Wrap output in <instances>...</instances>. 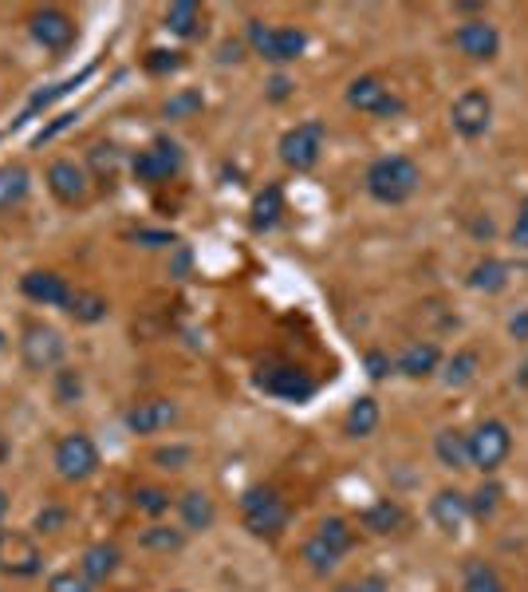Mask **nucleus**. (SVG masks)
<instances>
[{
    "instance_id": "1",
    "label": "nucleus",
    "mask_w": 528,
    "mask_h": 592,
    "mask_svg": "<svg viewBox=\"0 0 528 592\" xmlns=\"http://www.w3.org/2000/svg\"><path fill=\"white\" fill-rule=\"evenodd\" d=\"M363 186H367V194H371L379 206H402V202H411V197L418 194L422 167L411 155H382L367 167Z\"/></svg>"
},
{
    "instance_id": "2",
    "label": "nucleus",
    "mask_w": 528,
    "mask_h": 592,
    "mask_svg": "<svg viewBox=\"0 0 528 592\" xmlns=\"http://www.w3.org/2000/svg\"><path fill=\"white\" fill-rule=\"evenodd\" d=\"M288 502L273 486H249L241 493V522L253 537H264V542H276L284 530H288Z\"/></svg>"
},
{
    "instance_id": "3",
    "label": "nucleus",
    "mask_w": 528,
    "mask_h": 592,
    "mask_svg": "<svg viewBox=\"0 0 528 592\" xmlns=\"http://www.w3.org/2000/svg\"><path fill=\"white\" fill-rule=\"evenodd\" d=\"M64 360H68V340L59 328L44 325V320H28L20 328V364L32 375L56 372V367H64Z\"/></svg>"
},
{
    "instance_id": "4",
    "label": "nucleus",
    "mask_w": 528,
    "mask_h": 592,
    "mask_svg": "<svg viewBox=\"0 0 528 592\" xmlns=\"http://www.w3.org/2000/svg\"><path fill=\"white\" fill-rule=\"evenodd\" d=\"M51 466H56L59 482L83 486L99 474L103 458H99V446L88 431H71V434H64L56 443V451H51Z\"/></svg>"
},
{
    "instance_id": "5",
    "label": "nucleus",
    "mask_w": 528,
    "mask_h": 592,
    "mask_svg": "<svg viewBox=\"0 0 528 592\" xmlns=\"http://www.w3.org/2000/svg\"><path fill=\"white\" fill-rule=\"evenodd\" d=\"M513 454V431L501 419H481L470 431V470H481L485 478L497 474Z\"/></svg>"
},
{
    "instance_id": "6",
    "label": "nucleus",
    "mask_w": 528,
    "mask_h": 592,
    "mask_svg": "<svg viewBox=\"0 0 528 592\" xmlns=\"http://www.w3.org/2000/svg\"><path fill=\"white\" fill-rule=\"evenodd\" d=\"M323 143H328V127H323L320 118H303L296 127H288L276 143V155L288 170L303 174V170H312L323 155Z\"/></svg>"
},
{
    "instance_id": "7",
    "label": "nucleus",
    "mask_w": 528,
    "mask_h": 592,
    "mask_svg": "<svg viewBox=\"0 0 528 592\" xmlns=\"http://www.w3.org/2000/svg\"><path fill=\"white\" fill-rule=\"evenodd\" d=\"M245 39L253 56L268 59V64H292L308 52V32L303 29H268L264 20H249Z\"/></svg>"
},
{
    "instance_id": "8",
    "label": "nucleus",
    "mask_w": 528,
    "mask_h": 592,
    "mask_svg": "<svg viewBox=\"0 0 528 592\" xmlns=\"http://www.w3.org/2000/svg\"><path fill=\"white\" fill-rule=\"evenodd\" d=\"M182 167H186V155H182L174 138H154L147 150H138L130 158V174L142 186H167V182H174L182 174Z\"/></svg>"
},
{
    "instance_id": "9",
    "label": "nucleus",
    "mask_w": 528,
    "mask_h": 592,
    "mask_svg": "<svg viewBox=\"0 0 528 592\" xmlns=\"http://www.w3.org/2000/svg\"><path fill=\"white\" fill-rule=\"evenodd\" d=\"M0 572L28 581L44 572V549L32 530H0Z\"/></svg>"
},
{
    "instance_id": "10",
    "label": "nucleus",
    "mask_w": 528,
    "mask_h": 592,
    "mask_svg": "<svg viewBox=\"0 0 528 592\" xmlns=\"http://www.w3.org/2000/svg\"><path fill=\"white\" fill-rule=\"evenodd\" d=\"M44 182H48L51 197H56L59 206L79 209L91 202V170L79 167L76 158H56L48 167V174H44Z\"/></svg>"
},
{
    "instance_id": "11",
    "label": "nucleus",
    "mask_w": 528,
    "mask_h": 592,
    "mask_svg": "<svg viewBox=\"0 0 528 592\" xmlns=\"http://www.w3.org/2000/svg\"><path fill=\"white\" fill-rule=\"evenodd\" d=\"M347 107L363 111V115L375 118H391L402 111V99L391 91V83L379 76H359L347 83Z\"/></svg>"
},
{
    "instance_id": "12",
    "label": "nucleus",
    "mask_w": 528,
    "mask_h": 592,
    "mask_svg": "<svg viewBox=\"0 0 528 592\" xmlns=\"http://www.w3.org/2000/svg\"><path fill=\"white\" fill-rule=\"evenodd\" d=\"M450 123L454 130H458L461 138H481V135H490L493 127V99L490 91H481V88H470V91H461L458 99H454V107H450Z\"/></svg>"
},
{
    "instance_id": "13",
    "label": "nucleus",
    "mask_w": 528,
    "mask_h": 592,
    "mask_svg": "<svg viewBox=\"0 0 528 592\" xmlns=\"http://www.w3.org/2000/svg\"><path fill=\"white\" fill-rule=\"evenodd\" d=\"M454 48H458L466 59H473V64H493V59L501 56L497 24H490L485 16L461 20L458 29H454Z\"/></svg>"
},
{
    "instance_id": "14",
    "label": "nucleus",
    "mask_w": 528,
    "mask_h": 592,
    "mask_svg": "<svg viewBox=\"0 0 528 592\" xmlns=\"http://www.w3.org/2000/svg\"><path fill=\"white\" fill-rule=\"evenodd\" d=\"M256 387H261L264 395L284 399V403H308L315 395V384L308 379V372H300V367H292V364L261 367V372H256Z\"/></svg>"
},
{
    "instance_id": "15",
    "label": "nucleus",
    "mask_w": 528,
    "mask_h": 592,
    "mask_svg": "<svg viewBox=\"0 0 528 592\" xmlns=\"http://www.w3.org/2000/svg\"><path fill=\"white\" fill-rule=\"evenodd\" d=\"M177 414H182V407H177L174 399H167V395H150V399H138V403L127 407L123 423H127L130 434H162L177 423Z\"/></svg>"
},
{
    "instance_id": "16",
    "label": "nucleus",
    "mask_w": 528,
    "mask_h": 592,
    "mask_svg": "<svg viewBox=\"0 0 528 592\" xmlns=\"http://www.w3.org/2000/svg\"><path fill=\"white\" fill-rule=\"evenodd\" d=\"M20 293L28 296L32 305H39V308H68V300H71V281L68 276H59L56 269H28V273L20 276Z\"/></svg>"
},
{
    "instance_id": "17",
    "label": "nucleus",
    "mask_w": 528,
    "mask_h": 592,
    "mask_svg": "<svg viewBox=\"0 0 528 592\" xmlns=\"http://www.w3.org/2000/svg\"><path fill=\"white\" fill-rule=\"evenodd\" d=\"M28 32L32 39H36L39 48L48 52H68L71 44H76V20L68 16L64 9H36L28 20Z\"/></svg>"
},
{
    "instance_id": "18",
    "label": "nucleus",
    "mask_w": 528,
    "mask_h": 592,
    "mask_svg": "<svg viewBox=\"0 0 528 592\" xmlns=\"http://www.w3.org/2000/svg\"><path fill=\"white\" fill-rule=\"evenodd\" d=\"M431 522L438 525L446 537H458V533L466 530V522H470V493L454 490V486L438 490L431 498Z\"/></svg>"
},
{
    "instance_id": "19",
    "label": "nucleus",
    "mask_w": 528,
    "mask_h": 592,
    "mask_svg": "<svg viewBox=\"0 0 528 592\" xmlns=\"http://www.w3.org/2000/svg\"><path fill=\"white\" fill-rule=\"evenodd\" d=\"M438 367H441V348L434 340H414L394 360V375H402V379H431V375H438Z\"/></svg>"
},
{
    "instance_id": "20",
    "label": "nucleus",
    "mask_w": 528,
    "mask_h": 592,
    "mask_svg": "<svg viewBox=\"0 0 528 592\" xmlns=\"http://www.w3.org/2000/svg\"><path fill=\"white\" fill-rule=\"evenodd\" d=\"M174 510H177V525H182L186 533H209L217 525V502L206 490L177 493Z\"/></svg>"
},
{
    "instance_id": "21",
    "label": "nucleus",
    "mask_w": 528,
    "mask_h": 592,
    "mask_svg": "<svg viewBox=\"0 0 528 592\" xmlns=\"http://www.w3.org/2000/svg\"><path fill=\"white\" fill-rule=\"evenodd\" d=\"M118 569H123V549H118L115 542H95L83 549V557H79V572H83L95 589L99 584H107Z\"/></svg>"
},
{
    "instance_id": "22",
    "label": "nucleus",
    "mask_w": 528,
    "mask_h": 592,
    "mask_svg": "<svg viewBox=\"0 0 528 592\" xmlns=\"http://www.w3.org/2000/svg\"><path fill=\"white\" fill-rule=\"evenodd\" d=\"M434 458L446 470H470V431H458V426H441L434 434Z\"/></svg>"
},
{
    "instance_id": "23",
    "label": "nucleus",
    "mask_w": 528,
    "mask_h": 592,
    "mask_svg": "<svg viewBox=\"0 0 528 592\" xmlns=\"http://www.w3.org/2000/svg\"><path fill=\"white\" fill-rule=\"evenodd\" d=\"M359 525L371 533V537H391V533H399L402 525H406V510H402L394 498H379V502H371L359 513Z\"/></svg>"
},
{
    "instance_id": "24",
    "label": "nucleus",
    "mask_w": 528,
    "mask_h": 592,
    "mask_svg": "<svg viewBox=\"0 0 528 592\" xmlns=\"http://www.w3.org/2000/svg\"><path fill=\"white\" fill-rule=\"evenodd\" d=\"M382 423V407L375 395H359V399H352V407H347V414H343V434L347 439H371L375 431H379Z\"/></svg>"
},
{
    "instance_id": "25",
    "label": "nucleus",
    "mask_w": 528,
    "mask_h": 592,
    "mask_svg": "<svg viewBox=\"0 0 528 592\" xmlns=\"http://www.w3.org/2000/svg\"><path fill=\"white\" fill-rule=\"evenodd\" d=\"M162 29L177 39H197L206 32V12H202V4H194V0H177V4L167 9V16H162Z\"/></svg>"
},
{
    "instance_id": "26",
    "label": "nucleus",
    "mask_w": 528,
    "mask_h": 592,
    "mask_svg": "<svg viewBox=\"0 0 528 592\" xmlns=\"http://www.w3.org/2000/svg\"><path fill=\"white\" fill-rule=\"evenodd\" d=\"M513 281V269L501 261V257H481L478 265L470 269V276H466V285L473 288V293H485V296H497L505 293Z\"/></svg>"
},
{
    "instance_id": "27",
    "label": "nucleus",
    "mask_w": 528,
    "mask_h": 592,
    "mask_svg": "<svg viewBox=\"0 0 528 592\" xmlns=\"http://www.w3.org/2000/svg\"><path fill=\"white\" fill-rule=\"evenodd\" d=\"M441 384L450 387V391H461V387H470L481 372V352L478 348H458L450 360H441Z\"/></svg>"
},
{
    "instance_id": "28",
    "label": "nucleus",
    "mask_w": 528,
    "mask_h": 592,
    "mask_svg": "<svg viewBox=\"0 0 528 592\" xmlns=\"http://www.w3.org/2000/svg\"><path fill=\"white\" fill-rule=\"evenodd\" d=\"M64 312H68L76 325L91 328V325H103V320L111 316V300L103 293H95V288H76Z\"/></svg>"
},
{
    "instance_id": "29",
    "label": "nucleus",
    "mask_w": 528,
    "mask_h": 592,
    "mask_svg": "<svg viewBox=\"0 0 528 592\" xmlns=\"http://www.w3.org/2000/svg\"><path fill=\"white\" fill-rule=\"evenodd\" d=\"M32 194V174L20 162H4L0 167V214L24 206V197Z\"/></svg>"
},
{
    "instance_id": "30",
    "label": "nucleus",
    "mask_w": 528,
    "mask_h": 592,
    "mask_svg": "<svg viewBox=\"0 0 528 592\" xmlns=\"http://www.w3.org/2000/svg\"><path fill=\"white\" fill-rule=\"evenodd\" d=\"M186 537H190V533L182 530V525L150 522L147 530L138 533V549L162 553V557H170V553H182V549H186Z\"/></svg>"
},
{
    "instance_id": "31",
    "label": "nucleus",
    "mask_w": 528,
    "mask_h": 592,
    "mask_svg": "<svg viewBox=\"0 0 528 592\" xmlns=\"http://www.w3.org/2000/svg\"><path fill=\"white\" fill-rule=\"evenodd\" d=\"M174 493L167 490V486H138L135 493H130V505H135L142 517H150V522H162L170 510H174Z\"/></svg>"
},
{
    "instance_id": "32",
    "label": "nucleus",
    "mask_w": 528,
    "mask_h": 592,
    "mask_svg": "<svg viewBox=\"0 0 528 592\" xmlns=\"http://www.w3.org/2000/svg\"><path fill=\"white\" fill-rule=\"evenodd\" d=\"M253 229L261 234V229H273L276 221H280V214H284V190L280 186H264L261 194L253 197Z\"/></svg>"
},
{
    "instance_id": "33",
    "label": "nucleus",
    "mask_w": 528,
    "mask_h": 592,
    "mask_svg": "<svg viewBox=\"0 0 528 592\" xmlns=\"http://www.w3.org/2000/svg\"><path fill=\"white\" fill-rule=\"evenodd\" d=\"M206 111V95L197 88H182V91H174V95L162 103V115L170 118V123H186V118H194V115H202Z\"/></svg>"
},
{
    "instance_id": "34",
    "label": "nucleus",
    "mask_w": 528,
    "mask_h": 592,
    "mask_svg": "<svg viewBox=\"0 0 528 592\" xmlns=\"http://www.w3.org/2000/svg\"><path fill=\"white\" fill-rule=\"evenodd\" d=\"M51 395H56L59 407H76L79 399H83V372L71 364L56 367V372H51Z\"/></svg>"
},
{
    "instance_id": "35",
    "label": "nucleus",
    "mask_w": 528,
    "mask_h": 592,
    "mask_svg": "<svg viewBox=\"0 0 528 592\" xmlns=\"http://www.w3.org/2000/svg\"><path fill=\"white\" fill-rule=\"evenodd\" d=\"M315 537H320L323 545H332L340 557H347V553L355 549V530H352V522L347 517H323L320 525H315Z\"/></svg>"
},
{
    "instance_id": "36",
    "label": "nucleus",
    "mask_w": 528,
    "mask_h": 592,
    "mask_svg": "<svg viewBox=\"0 0 528 592\" xmlns=\"http://www.w3.org/2000/svg\"><path fill=\"white\" fill-rule=\"evenodd\" d=\"M300 557H303V565H308V572H315V577H328V572H335V569H340V561H343L340 553H335L332 545H323L315 533L303 542Z\"/></svg>"
},
{
    "instance_id": "37",
    "label": "nucleus",
    "mask_w": 528,
    "mask_h": 592,
    "mask_svg": "<svg viewBox=\"0 0 528 592\" xmlns=\"http://www.w3.org/2000/svg\"><path fill=\"white\" fill-rule=\"evenodd\" d=\"M461 592H505V581L490 561H470L461 572Z\"/></svg>"
},
{
    "instance_id": "38",
    "label": "nucleus",
    "mask_w": 528,
    "mask_h": 592,
    "mask_svg": "<svg viewBox=\"0 0 528 592\" xmlns=\"http://www.w3.org/2000/svg\"><path fill=\"white\" fill-rule=\"evenodd\" d=\"M501 502H505V490H501V482L485 478V482L470 493V517H478V522H490L493 513L501 510Z\"/></svg>"
},
{
    "instance_id": "39",
    "label": "nucleus",
    "mask_w": 528,
    "mask_h": 592,
    "mask_svg": "<svg viewBox=\"0 0 528 592\" xmlns=\"http://www.w3.org/2000/svg\"><path fill=\"white\" fill-rule=\"evenodd\" d=\"M68 525H71V505L48 502L44 510L36 513V522H32V533H39V537H51V533H64Z\"/></svg>"
},
{
    "instance_id": "40",
    "label": "nucleus",
    "mask_w": 528,
    "mask_h": 592,
    "mask_svg": "<svg viewBox=\"0 0 528 592\" xmlns=\"http://www.w3.org/2000/svg\"><path fill=\"white\" fill-rule=\"evenodd\" d=\"M150 463H154L158 470L177 474V470H186V466L194 463V451H190L186 443H170V446H158V451L150 454Z\"/></svg>"
},
{
    "instance_id": "41",
    "label": "nucleus",
    "mask_w": 528,
    "mask_h": 592,
    "mask_svg": "<svg viewBox=\"0 0 528 592\" xmlns=\"http://www.w3.org/2000/svg\"><path fill=\"white\" fill-rule=\"evenodd\" d=\"M142 68L150 76H177V71L186 68V52H167V48H150L147 59H142Z\"/></svg>"
},
{
    "instance_id": "42",
    "label": "nucleus",
    "mask_w": 528,
    "mask_h": 592,
    "mask_svg": "<svg viewBox=\"0 0 528 592\" xmlns=\"http://www.w3.org/2000/svg\"><path fill=\"white\" fill-rule=\"evenodd\" d=\"M48 592H95V584L79 569H59L48 577Z\"/></svg>"
},
{
    "instance_id": "43",
    "label": "nucleus",
    "mask_w": 528,
    "mask_h": 592,
    "mask_svg": "<svg viewBox=\"0 0 528 592\" xmlns=\"http://www.w3.org/2000/svg\"><path fill=\"white\" fill-rule=\"evenodd\" d=\"M88 162L95 167L99 178H107V182H111V178H115V170H118V162H123V155H118V147H111V143H107V147L99 143V147L88 150Z\"/></svg>"
},
{
    "instance_id": "44",
    "label": "nucleus",
    "mask_w": 528,
    "mask_h": 592,
    "mask_svg": "<svg viewBox=\"0 0 528 592\" xmlns=\"http://www.w3.org/2000/svg\"><path fill=\"white\" fill-rule=\"evenodd\" d=\"M363 367H367V375H371L375 384H379V379H391L394 375V360L387 352H382V348H371V352H363Z\"/></svg>"
},
{
    "instance_id": "45",
    "label": "nucleus",
    "mask_w": 528,
    "mask_h": 592,
    "mask_svg": "<svg viewBox=\"0 0 528 592\" xmlns=\"http://www.w3.org/2000/svg\"><path fill=\"white\" fill-rule=\"evenodd\" d=\"M130 241L142 249H174L177 246V234H170V229H135L130 234Z\"/></svg>"
},
{
    "instance_id": "46",
    "label": "nucleus",
    "mask_w": 528,
    "mask_h": 592,
    "mask_svg": "<svg viewBox=\"0 0 528 592\" xmlns=\"http://www.w3.org/2000/svg\"><path fill=\"white\" fill-rule=\"evenodd\" d=\"M509 241L517 249H528V197L520 202L517 217H513V229H509Z\"/></svg>"
},
{
    "instance_id": "47",
    "label": "nucleus",
    "mask_w": 528,
    "mask_h": 592,
    "mask_svg": "<svg viewBox=\"0 0 528 592\" xmlns=\"http://www.w3.org/2000/svg\"><path fill=\"white\" fill-rule=\"evenodd\" d=\"M335 592H387V581H382V577H359V581L340 584Z\"/></svg>"
},
{
    "instance_id": "48",
    "label": "nucleus",
    "mask_w": 528,
    "mask_h": 592,
    "mask_svg": "<svg viewBox=\"0 0 528 592\" xmlns=\"http://www.w3.org/2000/svg\"><path fill=\"white\" fill-rule=\"evenodd\" d=\"M296 91V83L288 76H273L268 79V99H273V103H284V99L292 95Z\"/></svg>"
},
{
    "instance_id": "49",
    "label": "nucleus",
    "mask_w": 528,
    "mask_h": 592,
    "mask_svg": "<svg viewBox=\"0 0 528 592\" xmlns=\"http://www.w3.org/2000/svg\"><path fill=\"white\" fill-rule=\"evenodd\" d=\"M509 335L517 344H528V308H517V312L509 316Z\"/></svg>"
},
{
    "instance_id": "50",
    "label": "nucleus",
    "mask_w": 528,
    "mask_h": 592,
    "mask_svg": "<svg viewBox=\"0 0 528 592\" xmlns=\"http://www.w3.org/2000/svg\"><path fill=\"white\" fill-rule=\"evenodd\" d=\"M241 52H245V44H233V39H229V44H221V64H241Z\"/></svg>"
},
{
    "instance_id": "51",
    "label": "nucleus",
    "mask_w": 528,
    "mask_h": 592,
    "mask_svg": "<svg viewBox=\"0 0 528 592\" xmlns=\"http://www.w3.org/2000/svg\"><path fill=\"white\" fill-rule=\"evenodd\" d=\"M9 510H12V498H9V490L0 486V530H4V522H9Z\"/></svg>"
},
{
    "instance_id": "52",
    "label": "nucleus",
    "mask_w": 528,
    "mask_h": 592,
    "mask_svg": "<svg viewBox=\"0 0 528 592\" xmlns=\"http://www.w3.org/2000/svg\"><path fill=\"white\" fill-rule=\"evenodd\" d=\"M4 348H9V340H4V332H0V352H4Z\"/></svg>"
},
{
    "instance_id": "53",
    "label": "nucleus",
    "mask_w": 528,
    "mask_h": 592,
    "mask_svg": "<svg viewBox=\"0 0 528 592\" xmlns=\"http://www.w3.org/2000/svg\"><path fill=\"white\" fill-rule=\"evenodd\" d=\"M170 592H186V589H170Z\"/></svg>"
}]
</instances>
